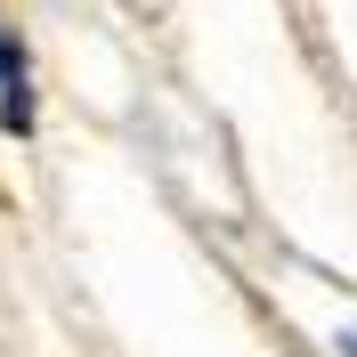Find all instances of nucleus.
I'll list each match as a JSON object with an SVG mask.
<instances>
[{"mask_svg":"<svg viewBox=\"0 0 357 357\" xmlns=\"http://www.w3.org/2000/svg\"><path fill=\"white\" fill-rule=\"evenodd\" d=\"M0 122H8V130H33V89H24V49H17V33H0Z\"/></svg>","mask_w":357,"mask_h":357,"instance_id":"obj_1","label":"nucleus"}]
</instances>
